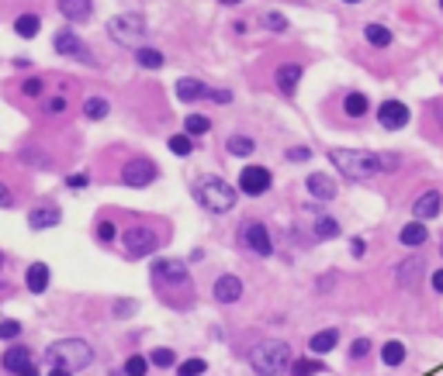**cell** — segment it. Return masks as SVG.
<instances>
[{
    "mask_svg": "<svg viewBox=\"0 0 443 376\" xmlns=\"http://www.w3.org/2000/svg\"><path fill=\"white\" fill-rule=\"evenodd\" d=\"M250 366L260 376H281L284 369H291V345L281 338H267L250 352Z\"/></svg>",
    "mask_w": 443,
    "mask_h": 376,
    "instance_id": "obj_5",
    "label": "cell"
},
{
    "mask_svg": "<svg viewBox=\"0 0 443 376\" xmlns=\"http://www.w3.org/2000/svg\"><path fill=\"white\" fill-rule=\"evenodd\" d=\"M208 101L218 104V107H229L233 104V90L229 87H215V90H208Z\"/></svg>",
    "mask_w": 443,
    "mask_h": 376,
    "instance_id": "obj_47",
    "label": "cell"
},
{
    "mask_svg": "<svg viewBox=\"0 0 443 376\" xmlns=\"http://www.w3.org/2000/svg\"><path fill=\"white\" fill-rule=\"evenodd\" d=\"M149 366H156V369H173V366H177V352L166 348V345H163V348H152V352H149Z\"/></svg>",
    "mask_w": 443,
    "mask_h": 376,
    "instance_id": "obj_39",
    "label": "cell"
},
{
    "mask_svg": "<svg viewBox=\"0 0 443 376\" xmlns=\"http://www.w3.org/2000/svg\"><path fill=\"white\" fill-rule=\"evenodd\" d=\"M56 8L70 25H87L94 18V0H56Z\"/></svg>",
    "mask_w": 443,
    "mask_h": 376,
    "instance_id": "obj_20",
    "label": "cell"
},
{
    "mask_svg": "<svg viewBox=\"0 0 443 376\" xmlns=\"http://www.w3.org/2000/svg\"><path fill=\"white\" fill-rule=\"evenodd\" d=\"M436 4H440V11H443V0H436Z\"/></svg>",
    "mask_w": 443,
    "mask_h": 376,
    "instance_id": "obj_59",
    "label": "cell"
},
{
    "mask_svg": "<svg viewBox=\"0 0 443 376\" xmlns=\"http://www.w3.org/2000/svg\"><path fill=\"white\" fill-rule=\"evenodd\" d=\"M239 245H243L246 252L260 255V259H270V255L277 252V242H274L270 228H267L260 218H243V224H239Z\"/></svg>",
    "mask_w": 443,
    "mask_h": 376,
    "instance_id": "obj_8",
    "label": "cell"
},
{
    "mask_svg": "<svg viewBox=\"0 0 443 376\" xmlns=\"http://www.w3.org/2000/svg\"><path fill=\"white\" fill-rule=\"evenodd\" d=\"M39 32H42V14L39 11H21L14 18V35L18 39H35Z\"/></svg>",
    "mask_w": 443,
    "mask_h": 376,
    "instance_id": "obj_32",
    "label": "cell"
},
{
    "mask_svg": "<svg viewBox=\"0 0 443 376\" xmlns=\"http://www.w3.org/2000/svg\"><path fill=\"white\" fill-rule=\"evenodd\" d=\"M329 163L336 166V173L350 183H367L371 176H377V159L374 152H360V149H329Z\"/></svg>",
    "mask_w": 443,
    "mask_h": 376,
    "instance_id": "obj_3",
    "label": "cell"
},
{
    "mask_svg": "<svg viewBox=\"0 0 443 376\" xmlns=\"http://www.w3.org/2000/svg\"><path fill=\"white\" fill-rule=\"evenodd\" d=\"M70 111V97L66 94H52V97H42V114L46 118H59Z\"/></svg>",
    "mask_w": 443,
    "mask_h": 376,
    "instance_id": "obj_36",
    "label": "cell"
},
{
    "mask_svg": "<svg viewBox=\"0 0 443 376\" xmlns=\"http://www.w3.org/2000/svg\"><path fill=\"white\" fill-rule=\"evenodd\" d=\"M194 142H197V138H190L187 132H177V135L166 138V149H170L177 159H187V156H194Z\"/></svg>",
    "mask_w": 443,
    "mask_h": 376,
    "instance_id": "obj_34",
    "label": "cell"
},
{
    "mask_svg": "<svg viewBox=\"0 0 443 376\" xmlns=\"http://www.w3.org/2000/svg\"><path fill=\"white\" fill-rule=\"evenodd\" d=\"M149 276H152V283L163 290V297L170 293V290H190V266L184 262V259H152V266H149Z\"/></svg>",
    "mask_w": 443,
    "mask_h": 376,
    "instance_id": "obj_6",
    "label": "cell"
},
{
    "mask_svg": "<svg viewBox=\"0 0 443 376\" xmlns=\"http://www.w3.org/2000/svg\"><path fill=\"white\" fill-rule=\"evenodd\" d=\"M156 180H159V166L149 156H128L121 163V169H118V183L121 187H132V190H146Z\"/></svg>",
    "mask_w": 443,
    "mask_h": 376,
    "instance_id": "obj_7",
    "label": "cell"
},
{
    "mask_svg": "<svg viewBox=\"0 0 443 376\" xmlns=\"http://www.w3.org/2000/svg\"><path fill=\"white\" fill-rule=\"evenodd\" d=\"M0 369H8L14 376H35L39 373V359H35L32 345L14 342L11 348H4V355H0Z\"/></svg>",
    "mask_w": 443,
    "mask_h": 376,
    "instance_id": "obj_10",
    "label": "cell"
},
{
    "mask_svg": "<svg viewBox=\"0 0 443 376\" xmlns=\"http://www.w3.org/2000/svg\"><path fill=\"white\" fill-rule=\"evenodd\" d=\"M0 266H4V252H0Z\"/></svg>",
    "mask_w": 443,
    "mask_h": 376,
    "instance_id": "obj_58",
    "label": "cell"
},
{
    "mask_svg": "<svg viewBox=\"0 0 443 376\" xmlns=\"http://www.w3.org/2000/svg\"><path fill=\"white\" fill-rule=\"evenodd\" d=\"M56 224H63V207L56 204V200H35L32 207H28V228L32 231H49V228H56Z\"/></svg>",
    "mask_w": 443,
    "mask_h": 376,
    "instance_id": "obj_14",
    "label": "cell"
},
{
    "mask_svg": "<svg viewBox=\"0 0 443 376\" xmlns=\"http://www.w3.org/2000/svg\"><path fill=\"white\" fill-rule=\"evenodd\" d=\"M339 111H343V118H346V121H364V118L371 114V97H367V94H360V90H350V94H343Z\"/></svg>",
    "mask_w": 443,
    "mask_h": 376,
    "instance_id": "obj_21",
    "label": "cell"
},
{
    "mask_svg": "<svg viewBox=\"0 0 443 376\" xmlns=\"http://www.w3.org/2000/svg\"><path fill=\"white\" fill-rule=\"evenodd\" d=\"M111 311H115V317H132V314L139 311V304H135V300H115Z\"/></svg>",
    "mask_w": 443,
    "mask_h": 376,
    "instance_id": "obj_50",
    "label": "cell"
},
{
    "mask_svg": "<svg viewBox=\"0 0 443 376\" xmlns=\"http://www.w3.org/2000/svg\"><path fill=\"white\" fill-rule=\"evenodd\" d=\"M204 259V249H190V255H187V262H201Z\"/></svg>",
    "mask_w": 443,
    "mask_h": 376,
    "instance_id": "obj_55",
    "label": "cell"
},
{
    "mask_svg": "<svg viewBox=\"0 0 443 376\" xmlns=\"http://www.w3.org/2000/svg\"><path fill=\"white\" fill-rule=\"evenodd\" d=\"M398 242L405 245V249H422L426 242H429V231H426V221H419V218H412L402 231H398Z\"/></svg>",
    "mask_w": 443,
    "mask_h": 376,
    "instance_id": "obj_29",
    "label": "cell"
},
{
    "mask_svg": "<svg viewBox=\"0 0 443 376\" xmlns=\"http://www.w3.org/2000/svg\"><path fill=\"white\" fill-rule=\"evenodd\" d=\"M208 90H211V87H208L204 80H197V76H180V80L173 83L177 101H180V104H190V107H194V104H204V101H208Z\"/></svg>",
    "mask_w": 443,
    "mask_h": 376,
    "instance_id": "obj_19",
    "label": "cell"
},
{
    "mask_svg": "<svg viewBox=\"0 0 443 376\" xmlns=\"http://www.w3.org/2000/svg\"><path fill=\"white\" fill-rule=\"evenodd\" d=\"M253 152H257V138H253V135H246V132L226 135V156H233V159H250Z\"/></svg>",
    "mask_w": 443,
    "mask_h": 376,
    "instance_id": "obj_24",
    "label": "cell"
},
{
    "mask_svg": "<svg viewBox=\"0 0 443 376\" xmlns=\"http://www.w3.org/2000/svg\"><path fill=\"white\" fill-rule=\"evenodd\" d=\"M211 128H215V125H211L208 114H187V118H184V132H187L190 138H204Z\"/></svg>",
    "mask_w": 443,
    "mask_h": 376,
    "instance_id": "obj_35",
    "label": "cell"
},
{
    "mask_svg": "<svg viewBox=\"0 0 443 376\" xmlns=\"http://www.w3.org/2000/svg\"><path fill=\"white\" fill-rule=\"evenodd\" d=\"M312 221H315V224H312V238H315V242H333V238L343 235V224H339L333 214H326V211L315 214Z\"/></svg>",
    "mask_w": 443,
    "mask_h": 376,
    "instance_id": "obj_27",
    "label": "cell"
},
{
    "mask_svg": "<svg viewBox=\"0 0 443 376\" xmlns=\"http://www.w3.org/2000/svg\"><path fill=\"white\" fill-rule=\"evenodd\" d=\"M108 114H111V101H108L104 94L83 97V118H87V121H104Z\"/></svg>",
    "mask_w": 443,
    "mask_h": 376,
    "instance_id": "obj_33",
    "label": "cell"
},
{
    "mask_svg": "<svg viewBox=\"0 0 443 376\" xmlns=\"http://www.w3.org/2000/svg\"><path fill=\"white\" fill-rule=\"evenodd\" d=\"M339 345V328H322L308 338V352L312 355H329L333 348Z\"/></svg>",
    "mask_w": 443,
    "mask_h": 376,
    "instance_id": "obj_30",
    "label": "cell"
},
{
    "mask_svg": "<svg viewBox=\"0 0 443 376\" xmlns=\"http://www.w3.org/2000/svg\"><path fill=\"white\" fill-rule=\"evenodd\" d=\"M440 211H443V194L440 190H426L412 200V218H419V221H433Z\"/></svg>",
    "mask_w": 443,
    "mask_h": 376,
    "instance_id": "obj_22",
    "label": "cell"
},
{
    "mask_svg": "<svg viewBox=\"0 0 443 376\" xmlns=\"http://www.w3.org/2000/svg\"><path fill=\"white\" fill-rule=\"evenodd\" d=\"M49 283H52L49 262H32V266L25 269V286H28V293H46Z\"/></svg>",
    "mask_w": 443,
    "mask_h": 376,
    "instance_id": "obj_25",
    "label": "cell"
},
{
    "mask_svg": "<svg viewBox=\"0 0 443 376\" xmlns=\"http://www.w3.org/2000/svg\"><path fill=\"white\" fill-rule=\"evenodd\" d=\"M284 159L295 163V166H298V163H308V159H312V149H308V145H291V149L284 152Z\"/></svg>",
    "mask_w": 443,
    "mask_h": 376,
    "instance_id": "obj_48",
    "label": "cell"
},
{
    "mask_svg": "<svg viewBox=\"0 0 443 376\" xmlns=\"http://www.w3.org/2000/svg\"><path fill=\"white\" fill-rule=\"evenodd\" d=\"M270 187H274V173L267 166H260V163L243 166V173H239V194L243 197H264V194H270Z\"/></svg>",
    "mask_w": 443,
    "mask_h": 376,
    "instance_id": "obj_11",
    "label": "cell"
},
{
    "mask_svg": "<svg viewBox=\"0 0 443 376\" xmlns=\"http://www.w3.org/2000/svg\"><path fill=\"white\" fill-rule=\"evenodd\" d=\"M374 118H377V125H381L384 132H402V128H408V121H412V111H408L402 101L388 97V101H381V104H377Z\"/></svg>",
    "mask_w": 443,
    "mask_h": 376,
    "instance_id": "obj_13",
    "label": "cell"
},
{
    "mask_svg": "<svg viewBox=\"0 0 443 376\" xmlns=\"http://www.w3.org/2000/svg\"><path fill=\"white\" fill-rule=\"evenodd\" d=\"M222 8H236V4H243V0H218Z\"/></svg>",
    "mask_w": 443,
    "mask_h": 376,
    "instance_id": "obj_56",
    "label": "cell"
},
{
    "mask_svg": "<svg viewBox=\"0 0 443 376\" xmlns=\"http://www.w3.org/2000/svg\"><path fill=\"white\" fill-rule=\"evenodd\" d=\"M132 56H135V66H139V70H149V73H156V70H163V66H166V56H163L156 45H146V42H142V45H135V49H132Z\"/></svg>",
    "mask_w": 443,
    "mask_h": 376,
    "instance_id": "obj_26",
    "label": "cell"
},
{
    "mask_svg": "<svg viewBox=\"0 0 443 376\" xmlns=\"http://www.w3.org/2000/svg\"><path fill=\"white\" fill-rule=\"evenodd\" d=\"M381 362H384V366H402V362H405V345H402L398 338L384 342V345H381Z\"/></svg>",
    "mask_w": 443,
    "mask_h": 376,
    "instance_id": "obj_37",
    "label": "cell"
},
{
    "mask_svg": "<svg viewBox=\"0 0 443 376\" xmlns=\"http://www.w3.org/2000/svg\"><path fill=\"white\" fill-rule=\"evenodd\" d=\"M121 373H125V376H146V373H149V359L135 352V355H128V359H125Z\"/></svg>",
    "mask_w": 443,
    "mask_h": 376,
    "instance_id": "obj_43",
    "label": "cell"
},
{
    "mask_svg": "<svg viewBox=\"0 0 443 376\" xmlns=\"http://www.w3.org/2000/svg\"><path fill=\"white\" fill-rule=\"evenodd\" d=\"M243 293H246V283L236 276V273H222V276H215V283H211V297L218 300V304H239L243 300Z\"/></svg>",
    "mask_w": 443,
    "mask_h": 376,
    "instance_id": "obj_17",
    "label": "cell"
},
{
    "mask_svg": "<svg viewBox=\"0 0 443 376\" xmlns=\"http://www.w3.org/2000/svg\"><path fill=\"white\" fill-rule=\"evenodd\" d=\"M302 76H305V66H302V63H281V66L274 70V87L281 90V97L291 101V97L298 94Z\"/></svg>",
    "mask_w": 443,
    "mask_h": 376,
    "instance_id": "obj_18",
    "label": "cell"
},
{
    "mask_svg": "<svg viewBox=\"0 0 443 376\" xmlns=\"http://www.w3.org/2000/svg\"><path fill=\"white\" fill-rule=\"evenodd\" d=\"M233 32H236V35H246V32H250V21H243V18L233 21Z\"/></svg>",
    "mask_w": 443,
    "mask_h": 376,
    "instance_id": "obj_54",
    "label": "cell"
},
{
    "mask_svg": "<svg viewBox=\"0 0 443 376\" xmlns=\"http://www.w3.org/2000/svg\"><path fill=\"white\" fill-rule=\"evenodd\" d=\"M339 4H364V0H339Z\"/></svg>",
    "mask_w": 443,
    "mask_h": 376,
    "instance_id": "obj_57",
    "label": "cell"
},
{
    "mask_svg": "<svg viewBox=\"0 0 443 376\" xmlns=\"http://www.w3.org/2000/svg\"><path fill=\"white\" fill-rule=\"evenodd\" d=\"M21 321H14V317H4L0 321V342H14V338H21Z\"/></svg>",
    "mask_w": 443,
    "mask_h": 376,
    "instance_id": "obj_45",
    "label": "cell"
},
{
    "mask_svg": "<svg viewBox=\"0 0 443 376\" xmlns=\"http://www.w3.org/2000/svg\"><path fill=\"white\" fill-rule=\"evenodd\" d=\"M302 211H305V214H308V218H315V214H322V211H326V207H322V200H315V197H312V200H308V204H302Z\"/></svg>",
    "mask_w": 443,
    "mask_h": 376,
    "instance_id": "obj_52",
    "label": "cell"
},
{
    "mask_svg": "<svg viewBox=\"0 0 443 376\" xmlns=\"http://www.w3.org/2000/svg\"><path fill=\"white\" fill-rule=\"evenodd\" d=\"M173 369H177V376H197V373H208V362H204L201 355H190V359L177 362Z\"/></svg>",
    "mask_w": 443,
    "mask_h": 376,
    "instance_id": "obj_41",
    "label": "cell"
},
{
    "mask_svg": "<svg viewBox=\"0 0 443 376\" xmlns=\"http://www.w3.org/2000/svg\"><path fill=\"white\" fill-rule=\"evenodd\" d=\"M25 190H28V183H25L21 176H14V173L8 169V163L0 159V211H14V207H21Z\"/></svg>",
    "mask_w": 443,
    "mask_h": 376,
    "instance_id": "obj_12",
    "label": "cell"
},
{
    "mask_svg": "<svg viewBox=\"0 0 443 376\" xmlns=\"http://www.w3.org/2000/svg\"><path fill=\"white\" fill-rule=\"evenodd\" d=\"M121 252H125V259H146V255H152L159 245H163V231L152 224V221H135V224H128L125 231H121Z\"/></svg>",
    "mask_w": 443,
    "mask_h": 376,
    "instance_id": "obj_4",
    "label": "cell"
},
{
    "mask_svg": "<svg viewBox=\"0 0 443 376\" xmlns=\"http://www.w3.org/2000/svg\"><path fill=\"white\" fill-rule=\"evenodd\" d=\"M367 352H371V338H353L346 355H350L353 362H360V359H367Z\"/></svg>",
    "mask_w": 443,
    "mask_h": 376,
    "instance_id": "obj_46",
    "label": "cell"
},
{
    "mask_svg": "<svg viewBox=\"0 0 443 376\" xmlns=\"http://www.w3.org/2000/svg\"><path fill=\"white\" fill-rule=\"evenodd\" d=\"M350 255H353V259H364V255H367V238H360V235L350 238Z\"/></svg>",
    "mask_w": 443,
    "mask_h": 376,
    "instance_id": "obj_51",
    "label": "cell"
},
{
    "mask_svg": "<svg viewBox=\"0 0 443 376\" xmlns=\"http://www.w3.org/2000/svg\"><path fill=\"white\" fill-rule=\"evenodd\" d=\"M146 32H149V25H146L142 14H118V18L108 21V39L115 45H125V49L142 45L146 42Z\"/></svg>",
    "mask_w": 443,
    "mask_h": 376,
    "instance_id": "obj_9",
    "label": "cell"
},
{
    "mask_svg": "<svg viewBox=\"0 0 443 376\" xmlns=\"http://www.w3.org/2000/svg\"><path fill=\"white\" fill-rule=\"evenodd\" d=\"M21 97L25 101H42V94H46V76H28V80H21Z\"/></svg>",
    "mask_w": 443,
    "mask_h": 376,
    "instance_id": "obj_38",
    "label": "cell"
},
{
    "mask_svg": "<svg viewBox=\"0 0 443 376\" xmlns=\"http://www.w3.org/2000/svg\"><path fill=\"white\" fill-rule=\"evenodd\" d=\"M260 25H264L267 32H288V28H291V21H288L281 11H264V14H260Z\"/></svg>",
    "mask_w": 443,
    "mask_h": 376,
    "instance_id": "obj_40",
    "label": "cell"
},
{
    "mask_svg": "<svg viewBox=\"0 0 443 376\" xmlns=\"http://www.w3.org/2000/svg\"><path fill=\"white\" fill-rule=\"evenodd\" d=\"M422 276H426V259L422 255H408V259H402L395 266V280H398V286L405 293H415L419 283H422Z\"/></svg>",
    "mask_w": 443,
    "mask_h": 376,
    "instance_id": "obj_16",
    "label": "cell"
},
{
    "mask_svg": "<svg viewBox=\"0 0 443 376\" xmlns=\"http://www.w3.org/2000/svg\"><path fill=\"white\" fill-rule=\"evenodd\" d=\"M66 187L77 190V194L87 190V187H90V173H73V176H66Z\"/></svg>",
    "mask_w": 443,
    "mask_h": 376,
    "instance_id": "obj_49",
    "label": "cell"
},
{
    "mask_svg": "<svg viewBox=\"0 0 443 376\" xmlns=\"http://www.w3.org/2000/svg\"><path fill=\"white\" fill-rule=\"evenodd\" d=\"M42 362L52 376H70V373H80L94 362V345L83 338H59L46 348Z\"/></svg>",
    "mask_w": 443,
    "mask_h": 376,
    "instance_id": "obj_1",
    "label": "cell"
},
{
    "mask_svg": "<svg viewBox=\"0 0 443 376\" xmlns=\"http://www.w3.org/2000/svg\"><path fill=\"white\" fill-rule=\"evenodd\" d=\"M190 194H194V200L208 214H229L236 207V200H239V187L226 183L222 176H211V173L208 176H197L194 187H190Z\"/></svg>",
    "mask_w": 443,
    "mask_h": 376,
    "instance_id": "obj_2",
    "label": "cell"
},
{
    "mask_svg": "<svg viewBox=\"0 0 443 376\" xmlns=\"http://www.w3.org/2000/svg\"><path fill=\"white\" fill-rule=\"evenodd\" d=\"M291 373L295 376H308V373H326L322 359H291Z\"/></svg>",
    "mask_w": 443,
    "mask_h": 376,
    "instance_id": "obj_42",
    "label": "cell"
},
{
    "mask_svg": "<svg viewBox=\"0 0 443 376\" xmlns=\"http://www.w3.org/2000/svg\"><path fill=\"white\" fill-rule=\"evenodd\" d=\"M305 190H308L315 200H322V204L336 200V194H339L336 180H333V176H326V173H308V180H305Z\"/></svg>",
    "mask_w": 443,
    "mask_h": 376,
    "instance_id": "obj_23",
    "label": "cell"
},
{
    "mask_svg": "<svg viewBox=\"0 0 443 376\" xmlns=\"http://www.w3.org/2000/svg\"><path fill=\"white\" fill-rule=\"evenodd\" d=\"M440 255H443V242H440Z\"/></svg>",
    "mask_w": 443,
    "mask_h": 376,
    "instance_id": "obj_60",
    "label": "cell"
},
{
    "mask_svg": "<svg viewBox=\"0 0 443 376\" xmlns=\"http://www.w3.org/2000/svg\"><path fill=\"white\" fill-rule=\"evenodd\" d=\"M52 49H56V56H66V59H80V63H94V56L87 52L83 39H80L73 28H59V32L52 35Z\"/></svg>",
    "mask_w": 443,
    "mask_h": 376,
    "instance_id": "obj_15",
    "label": "cell"
},
{
    "mask_svg": "<svg viewBox=\"0 0 443 376\" xmlns=\"http://www.w3.org/2000/svg\"><path fill=\"white\" fill-rule=\"evenodd\" d=\"M364 42H367L371 49H391L395 35H391V28H388V25L371 21V25H364Z\"/></svg>",
    "mask_w": 443,
    "mask_h": 376,
    "instance_id": "obj_31",
    "label": "cell"
},
{
    "mask_svg": "<svg viewBox=\"0 0 443 376\" xmlns=\"http://www.w3.org/2000/svg\"><path fill=\"white\" fill-rule=\"evenodd\" d=\"M374 159H377V173H395L402 166L398 152H374Z\"/></svg>",
    "mask_w": 443,
    "mask_h": 376,
    "instance_id": "obj_44",
    "label": "cell"
},
{
    "mask_svg": "<svg viewBox=\"0 0 443 376\" xmlns=\"http://www.w3.org/2000/svg\"><path fill=\"white\" fill-rule=\"evenodd\" d=\"M94 238H97V245L111 249V245L121 238V228H118V221H115L111 214H101V218L94 221Z\"/></svg>",
    "mask_w": 443,
    "mask_h": 376,
    "instance_id": "obj_28",
    "label": "cell"
},
{
    "mask_svg": "<svg viewBox=\"0 0 443 376\" xmlns=\"http://www.w3.org/2000/svg\"><path fill=\"white\" fill-rule=\"evenodd\" d=\"M429 286H433V293H443V269H436L429 276Z\"/></svg>",
    "mask_w": 443,
    "mask_h": 376,
    "instance_id": "obj_53",
    "label": "cell"
}]
</instances>
